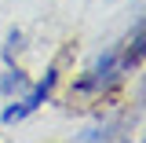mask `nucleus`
Listing matches in <instances>:
<instances>
[{
  "label": "nucleus",
  "instance_id": "nucleus-1",
  "mask_svg": "<svg viewBox=\"0 0 146 143\" xmlns=\"http://www.w3.org/2000/svg\"><path fill=\"white\" fill-rule=\"evenodd\" d=\"M124 73H128V66H124V59H121V48L102 52L88 70L73 81V92H80V95H102V92H110L113 85H121Z\"/></svg>",
  "mask_w": 146,
  "mask_h": 143
},
{
  "label": "nucleus",
  "instance_id": "nucleus-2",
  "mask_svg": "<svg viewBox=\"0 0 146 143\" xmlns=\"http://www.w3.org/2000/svg\"><path fill=\"white\" fill-rule=\"evenodd\" d=\"M55 85H58V70H55V66H48V70H44V81H40V85H33V88L26 92V95H22L18 103L4 107V114H0V117H4V125L26 121V117H29L33 110H40V103H48V95H51V88H55Z\"/></svg>",
  "mask_w": 146,
  "mask_h": 143
},
{
  "label": "nucleus",
  "instance_id": "nucleus-3",
  "mask_svg": "<svg viewBox=\"0 0 146 143\" xmlns=\"http://www.w3.org/2000/svg\"><path fill=\"white\" fill-rule=\"evenodd\" d=\"M121 59H124L128 70H131V66H139V62H146V15L128 30L124 44H121Z\"/></svg>",
  "mask_w": 146,
  "mask_h": 143
},
{
  "label": "nucleus",
  "instance_id": "nucleus-4",
  "mask_svg": "<svg viewBox=\"0 0 146 143\" xmlns=\"http://www.w3.org/2000/svg\"><path fill=\"white\" fill-rule=\"evenodd\" d=\"M26 88H29V81H26V73L15 70V66L4 73V81H0V92H26Z\"/></svg>",
  "mask_w": 146,
  "mask_h": 143
},
{
  "label": "nucleus",
  "instance_id": "nucleus-5",
  "mask_svg": "<svg viewBox=\"0 0 146 143\" xmlns=\"http://www.w3.org/2000/svg\"><path fill=\"white\" fill-rule=\"evenodd\" d=\"M117 136V125L110 121V125H95V128H84L77 140H84V143H91V140H113Z\"/></svg>",
  "mask_w": 146,
  "mask_h": 143
},
{
  "label": "nucleus",
  "instance_id": "nucleus-6",
  "mask_svg": "<svg viewBox=\"0 0 146 143\" xmlns=\"http://www.w3.org/2000/svg\"><path fill=\"white\" fill-rule=\"evenodd\" d=\"M18 44H22V33H18V30H11V33H7V44H4V59H7V66L15 62V52H18Z\"/></svg>",
  "mask_w": 146,
  "mask_h": 143
}]
</instances>
